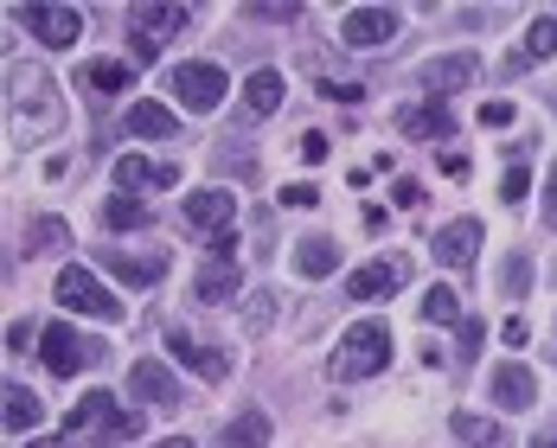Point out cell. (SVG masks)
<instances>
[{"mask_svg": "<svg viewBox=\"0 0 557 448\" xmlns=\"http://www.w3.org/2000/svg\"><path fill=\"white\" fill-rule=\"evenodd\" d=\"M397 128L404 135H417V141H448V110L443 103H410V110H397Z\"/></svg>", "mask_w": 557, "mask_h": 448, "instance_id": "cell-18", "label": "cell"}, {"mask_svg": "<svg viewBox=\"0 0 557 448\" xmlns=\"http://www.w3.org/2000/svg\"><path fill=\"white\" fill-rule=\"evenodd\" d=\"M512 122V103H481V128H506Z\"/></svg>", "mask_w": 557, "mask_h": 448, "instance_id": "cell-37", "label": "cell"}, {"mask_svg": "<svg viewBox=\"0 0 557 448\" xmlns=\"http://www.w3.org/2000/svg\"><path fill=\"white\" fill-rule=\"evenodd\" d=\"M474 250H481V224L474 219H455L436 231V257H443L448 270H468L474 263Z\"/></svg>", "mask_w": 557, "mask_h": 448, "instance_id": "cell-16", "label": "cell"}, {"mask_svg": "<svg viewBox=\"0 0 557 448\" xmlns=\"http://www.w3.org/2000/svg\"><path fill=\"white\" fill-rule=\"evenodd\" d=\"M397 206H423V186L417 179H397Z\"/></svg>", "mask_w": 557, "mask_h": 448, "instance_id": "cell-38", "label": "cell"}, {"mask_svg": "<svg viewBox=\"0 0 557 448\" xmlns=\"http://www.w3.org/2000/svg\"><path fill=\"white\" fill-rule=\"evenodd\" d=\"M487 391H494V403H500V410H532V403H539V378H532L525 365H512V359H506V365H494Z\"/></svg>", "mask_w": 557, "mask_h": 448, "instance_id": "cell-14", "label": "cell"}, {"mask_svg": "<svg viewBox=\"0 0 557 448\" xmlns=\"http://www.w3.org/2000/svg\"><path fill=\"white\" fill-rule=\"evenodd\" d=\"M168 352H173V365L199 372L206 385H219V378H231V359H224L219 346H199V339H193V334H180V327L168 334Z\"/></svg>", "mask_w": 557, "mask_h": 448, "instance_id": "cell-12", "label": "cell"}, {"mask_svg": "<svg viewBox=\"0 0 557 448\" xmlns=\"http://www.w3.org/2000/svg\"><path fill=\"white\" fill-rule=\"evenodd\" d=\"M474 77H481V58L474 52H448V58H430V64H423V90H430L436 103L455 97V90H468Z\"/></svg>", "mask_w": 557, "mask_h": 448, "instance_id": "cell-9", "label": "cell"}, {"mask_svg": "<svg viewBox=\"0 0 557 448\" xmlns=\"http://www.w3.org/2000/svg\"><path fill=\"white\" fill-rule=\"evenodd\" d=\"M64 244H71V224H64V219L26 224V257H46V250H64Z\"/></svg>", "mask_w": 557, "mask_h": 448, "instance_id": "cell-27", "label": "cell"}, {"mask_svg": "<svg viewBox=\"0 0 557 448\" xmlns=\"http://www.w3.org/2000/svg\"><path fill=\"white\" fill-rule=\"evenodd\" d=\"M404 282H410V263H404V257H379V263L352 270L346 295H352V301H379V295H397Z\"/></svg>", "mask_w": 557, "mask_h": 448, "instance_id": "cell-11", "label": "cell"}, {"mask_svg": "<svg viewBox=\"0 0 557 448\" xmlns=\"http://www.w3.org/2000/svg\"><path fill=\"white\" fill-rule=\"evenodd\" d=\"M500 282H506V295H512V301H519V295H525V282H532V263H525V257H506Z\"/></svg>", "mask_w": 557, "mask_h": 448, "instance_id": "cell-31", "label": "cell"}, {"mask_svg": "<svg viewBox=\"0 0 557 448\" xmlns=\"http://www.w3.org/2000/svg\"><path fill=\"white\" fill-rule=\"evenodd\" d=\"M321 97H327V103H366V90H359V84H334V77L321 84Z\"/></svg>", "mask_w": 557, "mask_h": 448, "instance_id": "cell-33", "label": "cell"}, {"mask_svg": "<svg viewBox=\"0 0 557 448\" xmlns=\"http://www.w3.org/2000/svg\"><path fill=\"white\" fill-rule=\"evenodd\" d=\"M481 339H487L481 321H461V359H474V352H481Z\"/></svg>", "mask_w": 557, "mask_h": 448, "instance_id": "cell-35", "label": "cell"}, {"mask_svg": "<svg viewBox=\"0 0 557 448\" xmlns=\"http://www.w3.org/2000/svg\"><path fill=\"white\" fill-rule=\"evenodd\" d=\"M71 436H103V443H135L141 436V416L122 410L110 391H90L84 403H71Z\"/></svg>", "mask_w": 557, "mask_h": 448, "instance_id": "cell-2", "label": "cell"}, {"mask_svg": "<svg viewBox=\"0 0 557 448\" xmlns=\"http://www.w3.org/2000/svg\"><path fill=\"white\" fill-rule=\"evenodd\" d=\"M244 110H250V115L282 110V71L263 64V71H250V77H244Z\"/></svg>", "mask_w": 557, "mask_h": 448, "instance_id": "cell-20", "label": "cell"}, {"mask_svg": "<svg viewBox=\"0 0 557 448\" xmlns=\"http://www.w3.org/2000/svg\"><path fill=\"white\" fill-rule=\"evenodd\" d=\"M231 219H237V199H231L224 186H199V192L186 199V224L206 231V237H231Z\"/></svg>", "mask_w": 557, "mask_h": 448, "instance_id": "cell-8", "label": "cell"}, {"mask_svg": "<svg viewBox=\"0 0 557 448\" xmlns=\"http://www.w3.org/2000/svg\"><path fill=\"white\" fill-rule=\"evenodd\" d=\"M58 308H71V314H90V321H122V301H115L103 282L90 276L84 263H71V270H58Z\"/></svg>", "mask_w": 557, "mask_h": 448, "instance_id": "cell-4", "label": "cell"}, {"mask_svg": "<svg viewBox=\"0 0 557 448\" xmlns=\"http://www.w3.org/2000/svg\"><path fill=\"white\" fill-rule=\"evenodd\" d=\"M334 263H339V244H334V237H301V244H295V270H301L308 282L334 276Z\"/></svg>", "mask_w": 557, "mask_h": 448, "instance_id": "cell-19", "label": "cell"}, {"mask_svg": "<svg viewBox=\"0 0 557 448\" xmlns=\"http://www.w3.org/2000/svg\"><path fill=\"white\" fill-rule=\"evenodd\" d=\"M115 186L135 199V192H148V186H180V167H154V161H141L135 148L115 161Z\"/></svg>", "mask_w": 557, "mask_h": 448, "instance_id": "cell-15", "label": "cell"}, {"mask_svg": "<svg viewBox=\"0 0 557 448\" xmlns=\"http://www.w3.org/2000/svg\"><path fill=\"white\" fill-rule=\"evenodd\" d=\"M327 154H334V148H327V135H301V161H308V167H321Z\"/></svg>", "mask_w": 557, "mask_h": 448, "instance_id": "cell-34", "label": "cell"}, {"mask_svg": "<svg viewBox=\"0 0 557 448\" xmlns=\"http://www.w3.org/2000/svg\"><path fill=\"white\" fill-rule=\"evenodd\" d=\"M455 436L468 448H506V430L487 423V416H474V410H455Z\"/></svg>", "mask_w": 557, "mask_h": 448, "instance_id": "cell-23", "label": "cell"}, {"mask_svg": "<svg viewBox=\"0 0 557 448\" xmlns=\"http://www.w3.org/2000/svg\"><path fill=\"white\" fill-rule=\"evenodd\" d=\"M186 20H193L186 7H135V13H128V46H135V64H154V58H161V39L180 33Z\"/></svg>", "mask_w": 557, "mask_h": 448, "instance_id": "cell-5", "label": "cell"}, {"mask_svg": "<svg viewBox=\"0 0 557 448\" xmlns=\"http://www.w3.org/2000/svg\"><path fill=\"white\" fill-rule=\"evenodd\" d=\"M417 314H423L430 327H455V321H461V301H455V288H430V295L417 301Z\"/></svg>", "mask_w": 557, "mask_h": 448, "instance_id": "cell-28", "label": "cell"}, {"mask_svg": "<svg viewBox=\"0 0 557 448\" xmlns=\"http://www.w3.org/2000/svg\"><path fill=\"white\" fill-rule=\"evenodd\" d=\"M500 339H506V346H525V339H532V327H525V321H506Z\"/></svg>", "mask_w": 557, "mask_h": 448, "instance_id": "cell-39", "label": "cell"}, {"mask_svg": "<svg viewBox=\"0 0 557 448\" xmlns=\"http://www.w3.org/2000/svg\"><path fill=\"white\" fill-rule=\"evenodd\" d=\"M39 416H46V403L26 391V385H7V430L20 436V430H39Z\"/></svg>", "mask_w": 557, "mask_h": 448, "instance_id": "cell-24", "label": "cell"}, {"mask_svg": "<svg viewBox=\"0 0 557 448\" xmlns=\"http://www.w3.org/2000/svg\"><path fill=\"white\" fill-rule=\"evenodd\" d=\"M545 219L557 224V173H552V179H545Z\"/></svg>", "mask_w": 557, "mask_h": 448, "instance_id": "cell-40", "label": "cell"}, {"mask_svg": "<svg viewBox=\"0 0 557 448\" xmlns=\"http://www.w3.org/2000/svg\"><path fill=\"white\" fill-rule=\"evenodd\" d=\"M39 352H46V372H52V378H77V372L103 365V352H110V346H97V339H84L77 327H64V321H58V327L39 334Z\"/></svg>", "mask_w": 557, "mask_h": 448, "instance_id": "cell-3", "label": "cell"}, {"mask_svg": "<svg viewBox=\"0 0 557 448\" xmlns=\"http://www.w3.org/2000/svg\"><path fill=\"white\" fill-rule=\"evenodd\" d=\"M103 263H110V276H122L128 288H148V282H161V270H168L161 257H128V250H110Z\"/></svg>", "mask_w": 557, "mask_h": 448, "instance_id": "cell-22", "label": "cell"}, {"mask_svg": "<svg viewBox=\"0 0 557 448\" xmlns=\"http://www.w3.org/2000/svg\"><path fill=\"white\" fill-rule=\"evenodd\" d=\"M20 20H26V33L39 46H77V33H84V13L77 7H26Z\"/></svg>", "mask_w": 557, "mask_h": 448, "instance_id": "cell-10", "label": "cell"}, {"mask_svg": "<svg viewBox=\"0 0 557 448\" xmlns=\"http://www.w3.org/2000/svg\"><path fill=\"white\" fill-rule=\"evenodd\" d=\"M237 263H224V257H212V263H206V270H199V282H193V295H199V301H231V295H237Z\"/></svg>", "mask_w": 557, "mask_h": 448, "instance_id": "cell-21", "label": "cell"}, {"mask_svg": "<svg viewBox=\"0 0 557 448\" xmlns=\"http://www.w3.org/2000/svg\"><path fill=\"white\" fill-rule=\"evenodd\" d=\"M525 186H532V173H525V167H512V173L500 179V199H525Z\"/></svg>", "mask_w": 557, "mask_h": 448, "instance_id": "cell-36", "label": "cell"}, {"mask_svg": "<svg viewBox=\"0 0 557 448\" xmlns=\"http://www.w3.org/2000/svg\"><path fill=\"white\" fill-rule=\"evenodd\" d=\"M84 77H90L97 90H128V64H115V58H97Z\"/></svg>", "mask_w": 557, "mask_h": 448, "instance_id": "cell-30", "label": "cell"}, {"mask_svg": "<svg viewBox=\"0 0 557 448\" xmlns=\"http://www.w3.org/2000/svg\"><path fill=\"white\" fill-rule=\"evenodd\" d=\"M270 443V416L263 410H244L231 430H224V448H263Z\"/></svg>", "mask_w": 557, "mask_h": 448, "instance_id": "cell-26", "label": "cell"}, {"mask_svg": "<svg viewBox=\"0 0 557 448\" xmlns=\"http://www.w3.org/2000/svg\"><path fill=\"white\" fill-rule=\"evenodd\" d=\"M282 206H295V212H308V206H321V192H314L308 179H295V186H282Z\"/></svg>", "mask_w": 557, "mask_h": 448, "instance_id": "cell-32", "label": "cell"}, {"mask_svg": "<svg viewBox=\"0 0 557 448\" xmlns=\"http://www.w3.org/2000/svg\"><path fill=\"white\" fill-rule=\"evenodd\" d=\"M103 219H110V231H135V224H148V206L122 192V199H110V206H103Z\"/></svg>", "mask_w": 557, "mask_h": 448, "instance_id": "cell-29", "label": "cell"}, {"mask_svg": "<svg viewBox=\"0 0 557 448\" xmlns=\"http://www.w3.org/2000/svg\"><path fill=\"white\" fill-rule=\"evenodd\" d=\"M385 359H391L385 321H352L334 346V378H372V372H385Z\"/></svg>", "mask_w": 557, "mask_h": 448, "instance_id": "cell-1", "label": "cell"}, {"mask_svg": "<svg viewBox=\"0 0 557 448\" xmlns=\"http://www.w3.org/2000/svg\"><path fill=\"white\" fill-rule=\"evenodd\" d=\"M385 39H397V13L391 7H346L339 13V46L346 52H379Z\"/></svg>", "mask_w": 557, "mask_h": 448, "instance_id": "cell-6", "label": "cell"}, {"mask_svg": "<svg viewBox=\"0 0 557 448\" xmlns=\"http://www.w3.org/2000/svg\"><path fill=\"white\" fill-rule=\"evenodd\" d=\"M161 448H193V443H186V436H168V443H161Z\"/></svg>", "mask_w": 557, "mask_h": 448, "instance_id": "cell-41", "label": "cell"}, {"mask_svg": "<svg viewBox=\"0 0 557 448\" xmlns=\"http://www.w3.org/2000/svg\"><path fill=\"white\" fill-rule=\"evenodd\" d=\"M168 90H173V97H180L193 115H206V110H219V103H224V90H231V84H224L219 64H180V71L168 77Z\"/></svg>", "mask_w": 557, "mask_h": 448, "instance_id": "cell-7", "label": "cell"}, {"mask_svg": "<svg viewBox=\"0 0 557 448\" xmlns=\"http://www.w3.org/2000/svg\"><path fill=\"white\" fill-rule=\"evenodd\" d=\"M532 448H557V443H532Z\"/></svg>", "mask_w": 557, "mask_h": 448, "instance_id": "cell-42", "label": "cell"}, {"mask_svg": "<svg viewBox=\"0 0 557 448\" xmlns=\"http://www.w3.org/2000/svg\"><path fill=\"white\" fill-rule=\"evenodd\" d=\"M128 135H135V141H173V135H180V115H173L168 103H148V97H141V103H128Z\"/></svg>", "mask_w": 557, "mask_h": 448, "instance_id": "cell-17", "label": "cell"}, {"mask_svg": "<svg viewBox=\"0 0 557 448\" xmlns=\"http://www.w3.org/2000/svg\"><path fill=\"white\" fill-rule=\"evenodd\" d=\"M128 391L141 397V403H161V410L180 403V385H173V372L161 359H135V365H128Z\"/></svg>", "mask_w": 557, "mask_h": 448, "instance_id": "cell-13", "label": "cell"}, {"mask_svg": "<svg viewBox=\"0 0 557 448\" xmlns=\"http://www.w3.org/2000/svg\"><path fill=\"white\" fill-rule=\"evenodd\" d=\"M539 58H557V13H539V20L525 26V52H519V64H539Z\"/></svg>", "mask_w": 557, "mask_h": 448, "instance_id": "cell-25", "label": "cell"}]
</instances>
